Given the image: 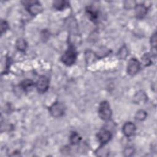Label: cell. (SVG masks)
<instances>
[{"mask_svg": "<svg viewBox=\"0 0 157 157\" xmlns=\"http://www.w3.org/2000/svg\"><path fill=\"white\" fill-rule=\"evenodd\" d=\"M135 15L137 18L142 19L147 14L148 9L144 4H137L135 6Z\"/></svg>", "mask_w": 157, "mask_h": 157, "instance_id": "9", "label": "cell"}, {"mask_svg": "<svg viewBox=\"0 0 157 157\" xmlns=\"http://www.w3.org/2000/svg\"><path fill=\"white\" fill-rule=\"evenodd\" d=\"M34 85L35 84L33 80L29 79H26L20 83V86L23 90L25 91H28L33 88Z\"/></svg>", "mask_w": 157, "mask_h": 157, "instance_id": "11", "label": "cell"}, {"mask_svg": "<svg viewBox=\"0 0 157 157\" xmlns=\"http://www.w3.org/2000/svg\"><path fill=\"white\" fill-rule=\"evenodd\" d=\"M68 6L66 1H55L53 2V7L57 10H62Z\"/></svg>", "mask_w": 157, "mask_h": 157, "instance_id": "13", "label": "cell"}, {"mask_svg": "<svg viewBox=\"0 0 157 157\" xmlns=\"http://www.w3.org/2000/svg\"><path fill=\"white\" fill-rule=\"evenodd\" d=\"M86 13L91 20L94 22L97 21L98 18V10L95 7L88 6L86 8Z\"/></svg>", "mask_w": 157, "mask_h": 157, "instance_id": "10", "label": "cell"}, {"mask_svg": "<svg viewBox=\"0 0 157 157\" xmlns=\"http://www.w3.org/2000/svg\"><path fill=\"white\" fill-rule=\"evenodd\" d=\"M136 130V125L130 121L125 123L122 127V131L124 135L127 137H129L132 136L135 133Z\"/></svg>", "mask_w": 157, "mask_h": 157, "instance_id": "8", "label": "cell"}, {"mask_svg": "<svg viewBox=\"0 0 157 157\" xmlns=\"http://www.w3.org/2000/svg\"><path fill=\"white\" fill-rule=\"evenodd\" d=\"M126 69L127 73L129 75H134L139 71L140 64L136 58H132L128 61Z\"/></svg>", "mask_w": 157, "mask_h": 157, "instance_id": "5", "label": "cell"}, {"mask_svg": "<svg viewBox=\"0 0 157 157\" xmlns=\"http://www.w3.org/2000/svg\"><path fill=\"white\" fill-rule=\"evenodd\" d=\"M147 116V113L145 110H140L136 112L135 115V118L138 121H143L146 118Z\"/></svg>", "mask_w": 157, "mask_h": 157, "instance_id": "19", "label": "cell"}, {"mask_svg": "<svg viewBox=\"0 0 157 157\" xmlns=\"http://www.w3.org/2000/svg\"><path fill=\"white\" fill-rule=\"evenodd\" d=\"M36 87L38 92L40 93L46 92L49 87L48 78L44 75L40 76L36 83Z\"/></svg>", "mask_w": 157, "mask_h": 157, "instance_id": "6", "label": "cell"}, {"mask_svg": "<svg viewBox=\"0 0 157 157\" xmlns=\"http://www.w3.org/2000/svg\"><path fill=\"white\" fill-rule=\"evenodd\" d=\"M150 44L151 46V50H152V54L154 55V56H156V34L155 33L153 34V35L151 37L150 39Z\"/></svg>", "mask_w": 157, "mask_h": 157, "instance_id": "18", "label": "cell"}, {"mask_svg": "<svg viewBox=\"0 0 157 157\" xmlns=\"http://www.w3.org/2000/svg\"><path fill=\"white\" fill-rule=\"evenodd\" d=\"M15 46L19 51L24 52L27 48V42L24 39L19 38L16 41Z\"/></svg>", "mask_w": 157, "mask_h": 157, "instance_id": "12", "label": "cell"}, {"mask_svg": "<svg viewBox=\"0 0 157 157\" xmlns=\"http://www.w3.org/2000/svg\"><path fill=\"white\" fill-rule=\"evenodd\" d=\"M128 55V50L127 47L124 45H123L117 52V58L120 59H124Z\"/></svg>", "mask_w": 157, "mask_h": 157, "instance_id": "14", "label": "cell"}, {"mask_svg": "<svg viewBox=\"0 0 157 157\" xmlns=\"http://www.w3.org/2000/svg\"><path fill=\"white\" fill-rule=\"evenodd\" d=\"M77 57V52L74 45L70 44L69 47L65 51L61 56V61L65 65L70 66L75 63Z\"/></svg>", "mask_w": 157, "mask_h": 157, "instance_id": "1", "label": "cell"}, {"mask_svg": "<svg viewBox=\"0 0 157 157\" xmlns=\"http://www.w3.org/2000/svg\"><path fill=\"white\" fill-rule=\"evenodd\" d=\"M25 7L28 12L31 15H36L42 11V7L38 1H26L25 2Z\"/></svg>", "mask_w": 157, "mask_h": 157, "instance_id": "4", "label": "cell"}, {"mask_svg": "<svg viewBox=\"0 0 157 157\" xmlns=\"http://www.w3.org/2000/svg\"><path fill=\"white\" fill-rule=\"evenodd\" d=\"M112 136V132L109 130H107L105 128L102 129L97 135L98 139L102 146L109 142Z\"/></svg>", "mask_w": 157, "mask_h": 157, "instance_id": "7", "label": "cell"}, {"mask_svg": "<svg viewBox=\"0 0 157 157\" xmlns=\"http://www.w3.org/2000/svg\"><path fill=\"white\" fill-rule=\"evenodd\" d=\"M48 110L52 117L58 118L62 117L64 114L66 112V107L63 103L56 102L49 107Z\"/></svg>", "mask_w": 157, "mask_h": 157, "instance_id": "3", "label": "cell"}, {"mask_svg": "<svg viewBox=\"0 0 157 157\" xmlns=\"http://www.w3.org/2000/svg\"><path fill=\"white\" fill-rule=\"evenodd\" d=\"M98 115L101 119L104 121L110 120L112 117V112L109 102L107 101H102L98 107Z\"/></svg>", "mask_w": 157, "mask_h": 157, "instance_id": "2", "label": "cell"}, {"mask_svg": "<svg viewBox=\"0 0 157 157\" xmlns=\"http://www.w3.org/2000/svg\"><path fill=\"white\" fill-rule=\"evenodd\" d=\"M134 99V101L137 104H139V102H145L147 101V96H146L145 93H144L143 91H139L136 94Z\"/></svg>", "mask_w": 157, "mask_h": 157, "instance_id": "15", "label": "cell"}, {"mask_svg": "<svg viewBox=\"0 0 157 157\" xmlns=\"http://www.w3.org/2000/svg\"><path fill=\"white\" fill-rule=\"evenodd\" d=\"M142 61L144 66H148L152 64V58L150 53H146L142 57Z\"/></svg>", "mask_w": 157, "mask_h": 157, "instance_id": "17", "label": "cell"}, {"mask_svg": "<svg viewBox=\"0 0 157 157\" xmlns=\"http://www.w3.org/2000/svg\"><path fill=\"white\" fill-rule=\"evenodd\" d=\"M8 28V23L6 21L1 20V34H2Z\"/></svg>", "mask_w": 157, "mask_h": 157, "instance_id": "21", "label": "cell"}, {"mask_svg": "<svg viewBox=\"0 0 157 157\" xmlns=\"http://www.w3.org/2000/svg\"><path fill=\"white\" fill-rule=\"evenodd\" d=\"M69 140H70V142L71 143V144L76 145V144H78L80 142L81 137L76 132H72V134L70 136Z\"/></svg>", "mask_w": 157, "mask_h": 157, "instance_id": "16", "label": "cell"}, {"mask_svg": "<svg viewBox=\"0 0 157 157\" xmlns=\"http://www.w3.org/2000/svg\"><path fill=\"white\" fill-rule=\"evenodd\" d=\"M134 149L131 147L126 148L123 151V154L125 156H131L134 154Z\"/></svg>", "mask_w": 157, "mask_h": 157, "instance_id": "20", "label": "cell"}]
</instances>
